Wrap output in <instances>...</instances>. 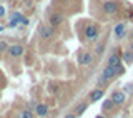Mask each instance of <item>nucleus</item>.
Instances as JSON below:
<instances>
[{
    "mask_svg": "<svg viewBox=\"0 0 133 118\" xmlns=\"http://www.w3.org/2000/svg\"><path fill=\"white\" fill-rule=\"evenodd\" d=\"M120 71H123V67H120V68H115V67H105V70H103V73H102V80L105 82V80H110V78H113L116 73H120Z\"/></svg>",
    "mask_w": 133,
    "mask_h": 118,
    "instance_id": "obj_1",
    "label": "nucleus"
},
{
    "mask_svg": "<svg viewBox=\"0 0 133 118\" xmlns=\"http://www.w3.org/2000/svg\"><path fill=\"white\" fill-rule=\"evenodd\" d=\"M85 37L88 40H97L98 38V28L95 27V25H88V27L85 28Z\"/></svg>",
    "mask_w": 133,
    "mask_h": 118,
    "instance_id": "obj_2",
    "label": "nucleus"
},
{
    "mask_svg": "<svg viewBox=\"0 0 133 118\" xmlns=\"http://www.w3.org/2000/svg\"><path fill=\"white\" fill-rule=\"evenodd\" d=\"M108 67H115V68H120V67H122V60H120V55H116V53L110 55V58H108Z\"/></svg>",
    "mask_w": 133,
    "mask_h": 118,
    "instance_id": "obj_3",
    "label": "nucleus"
},
{
    "mask_svg": "<svg viewBox=\"0 0 133 118\" xmlns=\"http://www.w3.org/2000/svg\"><path fill=\"white\" fill-rule=\"evenodd\" d=\"M111 102H113V105H123L125 103V93L115 91V93L111 95Z\"/></svg>",
    "mask_w": 133,
    "mask_h": 118,
    "instance_id": "obj_4",
    "label": "nucleus"
},
{
    "mask_svg": "<svg viewBox=\"0 0 133 118\" xmlns=\"http://www.w3.org/2000/svg\"><path fill=\"white\" fill-rule=\"evenodd\" d=\"M23 53V47L22 45H14V47L8 48V55L10 57H20Z\"/></svg>",
    "mask_w": 133,
    "mask_h": 118,
    "instance_id": "obj_5",
    "label": "nucleus"
},
{
    "mask_svg": "<svg viewBox=\"0 0 133 118\" xmlns=\"http://www.w3.org/2000/svg\"><path fill=\"white\" fill-rule=\"evenodd\" d=\"M103 10H105L107 14H115V12L118 10V5H116L115 2H105V5H103Z\"/></svg>",
    "mask_w": 133,
    "mask_h": 118,
    "instance_id": "obj_6",
    "label": "nucleus"
},
{
    "mask_svg": "<svg viewBox=\"0 0 133 118\" xmlns=\"http://www.w3.org/2000/svg\"><path fill=\"white\" fill-rule=\"evenodd\" d=\"M40 33H42L43 38H52V37L55 35V30H53V27H43L40 30Z\"/></svg>",
    "mask_w": 133,
    "mask_h": 118,
    "instance_id": "obj_7",
    "label": "nucleus"
},
{
    "mask_svg": "<svg viewBox=\"0 0 133 118\" xmlns=\"http://www.w3.org/2000/svg\"><path fill=\"white\" fill-rule=\"evenodd\" d=\"M93 62V55L88 52H85V53H82V57H80V63H83V65H90V63Z\"/></svg>",
    "mask_w": 133,
    "mask_h": 118,
    "instance_id": "obj_8",
    "label": "nucleus"
},
{
    "mask_svg": "<svg viewBox=\"0 0 133 118\" xmlns=\"http://www.w3.org/2000/svg\"><path fill=\"white\" fill-rule=\"evenodd\" d=\"M47 113H48V107H47V105H43V103L37 105V115H38V116H45Z\"/></svg>",
    "mask_w": 133,
    "mask_h": 118,
    "instance_id": "obj_9",
    "label": "nucleus"
},
{
    "mask_svg": "<svg viewBox=\"0 0 133 118\" xmlns=\"http://www.w3.org/2000/svg\"><path fill=\"white\" fill-rule=\"evenodd\" d=\"M62 22H63V17H62L60 14H52V15H50V23H52V25H58Z\"/></svg>",
    "mask_w": 133,
    "mask_h": 118,
    "instance_id": "obj_10",
    "label": "nucleus"
},
{
    "mask_svg": "<svg viewBox=\"0 0 133 118\" xmlns=\"http://www.w3.org/2000/svg\"><path fill=\"white\" fill-rule=\"evenodd\" d=\"M123 33H125V25H123V23H118V25L115 27V35H116V38H122Z\"/></svg>",
    "mask_w": 133,
    "mask_h": 118,
    "instance_id": "obj_11",
    "label": "nucleus"
},
{
    "mask_svg": "<svg viewBox=\"0 0 133 118\" xmlns=\"http://www.w3.org/2000/svg\"><path fill=\"white\" fill-rule=\"evenodd\" d=\"M102 96H103V90H93L91 95H90V98L93 100V102H97V100H100Z\"/></svg>",
    "mask_w": 133,
    "mask_h": 118,
    "instance_id": "obj_12",
    "label": "nucleus"
},
{
    "mask_svg": "<svg viewBox=\"0 0 133 118\" xmlns=\"http://www.w3.org/2000/svg\"><path fill=\"white\" fill-rule=\"evenodd\" d=\"M17 22H22V23H27V18H23L20 14H14V20H12L10 25H17Z\"/></svg>",
    "mask_w": 133,
    "mask_h": 118,
    "instance_id": "obj_13",
    "label": "nucleus"
},
{
    "mask_svg": "<svg viewBox=\"0 0 133 118\" xmlns=\"http://www.w3.org/2000/svg\"><path fill=\"white\" fill-rule=\"evenodd\" d=\"M123 58H125V62H127V63H131L133 62V52H125Z\"/></svg>",
    "mask_w": 133,
    "mask_h": 118,
    "instance_id": "obj_14",
    "label": "nucleus"
},
{
    "mask_svg": "<svg viewBox=\"0 0 133 118\" xmlns=\"http://www.w3.org/2000/svg\"><path fill=\"white\" fill-rule=\"evenodd\" d=\"M22 118H33V116H32V112H30V110H25V112L22 113Z\"/></svg>",
    "mask_w": 133,
    "mask_h": 118,
    "instance_id": "obj_15",
    "label": "nucleus"
},
{
    "mask_svg": "<svg viewBox=\"0 0 133 118\" xmlns=\"http://www.w3.org/2000/svg\"><path fill=\"white\" fill-rule=\"evenodd\" d=\"M5 50H8L7 43H5V42H0V52H5Z\"/></svg>",
    "mask_w": 133,
    "mask_h": 118,
    "instance_id": "obj_16",
    "label": "nucleus"
},
{
    "mask_svg": "<svg viewBox=\"0 0 133 118\" xmlns=\"http://www.w3.org/2000/svg\"><path fill=\"white\" fill-rule=\"evenodd\" d=\"M111 105H113V102H111V100H107V102H105V108H110Z\"/></svg>",
    "mask_w": 133,
    "mask_h": 118,
    "instance_id": "obj_17",
    "label": "nucleus"
},
{
    "mask_svg": "<svg viewBox=\"0 0 133 118\" xmlns=\"http://www.w3.org/2000/svg\"><path fill=\"white\" fill-rule=\"evenodd\" d=\"M3 15H5V7L0 5V17H3Z\"/></svg>",
    "mask_w": 133,
    "mask_h": 118,
    "instance_id": "obj_18",
    "label": "nucleus"
},
{
    "mask_svg": "<svg viewBox=\"0 0 133 118\" xmlns=\"http://www.w3.org/2000/svg\"><path fill=\"white\" fill-rule=\"evenodd\" d=\"M77 110H78V112H83V110H85V105H78Z\"/></svg>",
    "mask_w": 133,
    "mask_h": 118,
    "instance_id": "obj_19",
    "label": "nucleus"
},
{
    "mask_svg": "<svg viewBox=\"0 0 133 118\" xmlns=\"http://www.w3.org/2000/svg\"><path fill=\"white\" fill-rule=\"evenodd\" d=\"M65 118H75V116L73 115H68V116H65Z\"/></svg>",
    "mask_w": 133,
    "mask_h": 118,
    "instance_id": "obj_20",
    "label": "nucleus"
},
{
    "mask_svg": "<svg viewBox=\"0 0 133 118\" xmlns=\"http://www.w3.org/2000/svg\"><path fill=\"white\" fill-rule=\"evenodd\" d=\"M130 48H131V52H133V42H131V45H130Z\"/></svg>",
    "mask_w": 133,
    "mask_h": 118,
    "instance_id": "obj_21",
    "label": "nucleus"
},
{
    "mask_svg": "<svg viewBox=\"0 0 133 118\" xmlns=\"http://www.w3.org/2000/svg\"><path fill=\"white\" fill-rule=\"evenodd\" d=\"M95 118H105V116H102V115H98V116H95Z\"/></svg>",
    "mask_w": 133,
    "mask_h": 118,
    "instance_id": "obj_22",
    "label": "nucleus"
}]
</instances>
